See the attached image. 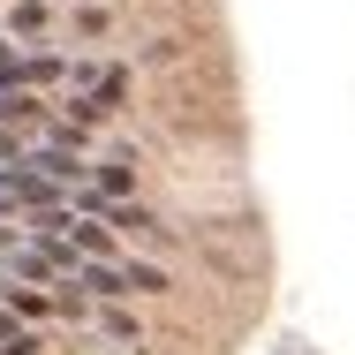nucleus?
<instances>
[{
  "instance_id": "nucleus-2",
  "label": "nucleus",
  "mask_w": 355,
  "mask_h": 355,
  "mask_svg": "<svg viewBox=\"0 0 355 355\" xmlns=\"http://www.w3.org/2000/svg\"><path fill=\"white\" fill-rule=\"evenodd\" d=\"M129 189H137V166H129V159H106V166H98V197L129 205Z\"/></svg>"
},
{
  "instance_id": "nucleus-1",
  "label": "nucleus",
  "mask_w": 355,
  "mask_h": 355,
  "mask_svg": "<svg viewBox=\"0 0 355 355\" xmlns=\"http://www.w3.org/2000/svg\"><path fill=\"white\" fill-rule=\"evenodd\" d=\"M0 212H76L69 205V189L61 182H46L38 166H0Z\"/></svg>"
},
{
  "instance_id": "nucleus-5",
  "label": "nucleus",
  "mask_w": 355,
  "mask_h": 355,
  "mask_svg": "<svg viewBox=\"0 0 355 355\" xmlns=\"http://www.w3.org/2000/svg\"><path fill=\"white\" fill-rule=\"evenodd\" d=\"M0 355H38V340H31L23 325H8V318H0Z\"/></svg>"
},
{
  "instance_id": "nucleus-3",
  "label": "nucleus",
  "mask_w": 355,
  "mask_h": 355,
  "mask_svg": "<svg viewBox=\"0 0 355 355\" xmlns=\"http://www.w3.org/2000/svg\"><path fill=\"white\" fill-rule=\"evenodd\" d=\"M76 287H91V295H129L121 265H76Z\"/></svg>"
},
{
  "instance_id": "nucleus-4",
  "label": "nucleus",
  "mask_w": 355,
  "mask_h": 355,
  "mask_svg": "<svg viewBox=\"0 0 355 355\" xmlns=\"http://www.w3.org/2000/svg\"><path fill=\"white\" fill-rule=\"evenodd\" d=\"M121 280H129V295H159L166 272H159V265H121Z\"/></svg>"
}]
</instances>
